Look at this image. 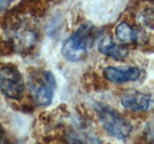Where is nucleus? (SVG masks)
<instances>
[{"label": "nucleus", "mask_w": 154, "mask_h": 144, "mask_svg": "<svg viewBox=\"0 0 154 144\" xmlns=\"http://www.w3.org/2000/svg\"><path fill=\"white\" fill-rule=\"evenodd\" d=\"M47 0H21L11 11L17 16L20 14H30L33 17H42L49 6Z\"/></svg>", "instance_id": "obj_7"}, {"label": "nucleus", "mask_w": 154, "mask_h": 144, "mask_svg": "<svg viewBox=\"0 0 154 144\" xmlns=\"http://www.w3.org/2000/svg\"><path fill=\"white\" fill-rule=\"evenodd\" d=\"M5 136H6V132L2 125L0 124V142H3L5 140Z\"/></svg>", "instance_id": "obj_17"}, {"label": "nucleus", "mask_w": 154, "mask_h": 144, "mask_svg": "<svg viewBox=\"0 0 154 144\" xmlns=\"http://www.w3.org/2000/svg\"><path fill=\"white\" fill-rule=\"evenodd\" d=\"M104 78L114 84H124L136 81L141 76V69L137 66H107L103 70Z\"/></svg>", "instance_id": "obj_6"}, {"label": "nucleus", "mask_w": 154, "mask_h": 144, "mask_svg": "<svg viewBox=\"0 0 154 144\" xmlns=\"http://www.w3.org/2000/svg\"><path fill=\"white\" fill-rule=\"evenodd\" d=\"M52 120H53V115L49 112H42L41 115H40V121L43 124H49L52 122Z\"/></svg>", "instance_id": "obj_15"}, {"label": "nucleus", "mask_w": 154, "mask_h": 144, "mask_svg": "<svg viewBox=\"0 0 154 144\" xmlns=\"http://www.w3.org/2000/svg\"><path fill=\"white\" fill-rule=\"evenodd\" d=\"M98 51L114 60H124L129 55V49L123 45L116 43L110 36L103 37L98 43Z\"/></svg>", "instance_id": "obj_9"}, {"label": "nucleus", "mask_w": 154, "mask_h": 144, "mask_svg": "<svg viewBox=\"0 0 154 144\" xmlns=\"http://www.w3.org/2000/svg\"><path fill=\"white\" fill-rule=\"evenodd\" d=\"M116 37L123 44H133L143 41V38L146 40V34L139 29H134L129 23L122 21L116 28Z\"/></svg>", "instance_id": "obj_10"}, {"label": "nucleus", "mask_w": 154, "mask_h": 144, "mask_svg": "<svg viewBox=\"0 0 154 144\" xmlns=\"http://www.w3.org/2000/svg\"><path fill=\"white\" fill-rule=\"evenodd\" d=\"M35 102H34L33 98L32 99H26L25 101L19 105V109L21 110V112L24 113H32L35 110Z\"/></svg>", "instance_id": "obj_14"}, {"label": "nucleus", "mask_w": 154, "mask_h": 144, "mask_svg": "<svg viewBox=\"0 0 154 144\" xmlns=\"http://www.w3.org/2000/svg\"><path fill=\"white\" fill-rule=\"evenodd\" d=\"M94 110L103 129L112 137L119 140H125L130 136L133 130L132 124L118 110L100 102L94 104Z\"/></svg>", "instance_id": "obj_1"}, {"label": "nucleus", "mask_w": 154, "mask_h": 144, "mask_svg": "<svg viewBox=\"0 0 154 144\" xmlns=\"http://www.w3.org/2000/svg\"><path fill=\"white\" fill-rule=\"evenodd\" d=\"M0 90L10 99H22L25 84L21 72L14 64L0 67Z\"/></svg>", "instance_id": "obj_4"}, {"label": "nucleus", "mask_w": 154, "mask_h": 144, "mask_svg": "<svg viewBox=\"0 0 154 144\" xmlns=\"http://www.w3.org/2000/svg\"><path fill=\"white\" fill-rule=\"evenodd\" d=\"M140 21H141L144 26L153 29V11L151 9H146L143 12L140 14Z\"/></svg>", "instance_id": "obj_13"}, {"label": "nucleus", "mask_w": 154, "mask_h": 144, "mask_svg": "<svg viewBox=\"0 0 154 144\" xmlns=\"http://www.w3.org/2000/svg\"><path fill=\"white\" fill-rule=\"evenodd\" d=\"M28 86L36 105H50L54 95L56 80L50 71L37 68L28 71Z\"/></svg>", "instance_id": "obj_2"}, {"label": "nucleus", "mask_w": 154, "mask_h": 144, "mask_svg": "<svg viewBox=\"0 0 154 144\" xmlns=\"http://www.w3.org/2000/svg\"><path fill=\"white\" fill-rule=\"evenodd\" d=\"M16 51L13 40H0V57H7Z\"/></svg>", "instance_id": "obj_12"}, {"label": "nucleus", "mask_w": 154, "mask_h": 144, "mask_svg": "<svg viewBox=\"0 0 154 144\" xmlns=\"http://www.w3.org/2000/svg\"><path fill=\"white\" fill-rule=\"evenodd\" d=\"M120 103L123 108L130 112H147L152 107V94L142 92L137 89H128L122 95Z\"/></svg>", "instance_id": "obj_5"}, {"label": "nucleus", "mask_w": 154, "mask_h": 144, "mask_svg": "<svg viewBox=\"0 0 154 144\" xmlns=\"http://www.w3.org/2000/svg\"><path fill=\"white\" fill-rule=\"evenodd\" d=\"M82 84L85 88L93 91H103L109 88L108 81L104 76H100L94 71L84 73L82 77Z\"/></svg>", "instance_id": "obj_11"}, {"label": "nucleus", "mask_w": 154, "mask_h": 144, "mask_svg": "<svg viewBox=\"0 0 154 144\" xmlns=\"http://www.w3.org/2000/svg\"><path fill=\"white\" fill-rule=\"evenodd\" d=\"M14 1H16V0H0V11L7 10L10 7V5Z\"/></svg>", "instance_id": "obj_16"}, {"label": "nucleus", "mask_w": 154, "mask_h": 144, "mask_svg": "<svg viewBox=\"0 0 154 144\" xmlns=\"http://www.w3.org/2000/svg\"><path fill=\"white\" fill-rule=\"evenodd\" d=\"M17 32V40H14V47L18 48V50L20 51L22 54L23 53H30L34 50V48L36 47L37 43L38 42V34L32 30V29H22L21 25L19 26L18 29L16 30Z\"/></svg>", "instance_id": "obj_8"}, {"label": "nucleus", "mask_w": 154, "mask_h": 144, "mask_svg": "<svg viewBox=\"0 0 154 144\" xmlns=\"http://www.w3.org/2000/svg\"><path fill=\"white\" fill-rule=\"evenodd\" d=\"M93 32L91 23H83L77 30L64 41L61 48L62 55L69 62L84 61L88 56L89 42Z\"/></svg>", "instance_id": "obj_3"}]
</instances>
